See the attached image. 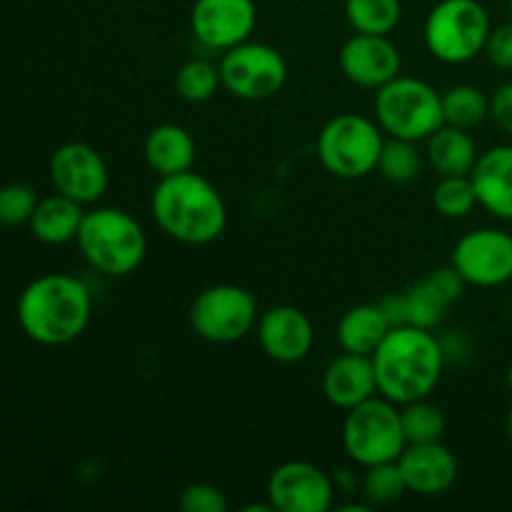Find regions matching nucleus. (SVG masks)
Listing matches in <instances>:
<instances>
[{
	"mask_svg": "<svg viewBox=\"0 0 512 512\" xmlns=\"http://www.w3.org/2000/svg\"><path fill=\"white\" fill-rule=\"evenodd\" d=\"M15 318L33 343L60 348L85 333L93 318V295L80 278L45 273L30 280L18 295Z\"/></svg>",
	"mask_w": 512,
	"mask_h": 512,
	"instance_id": "1",
	"label": "nucleus"
},
{
	"mask_svg": "<svg viewBox=\"0 0 512 512\" xmlns=\"http://www.w3.org/2000/svg\"><path fill=\"white\" fill-rule=\"evenodd\" d=\"M378 393L395 405L430 398L445 370L443 343L433 330L395 325L373 355Z\"/></svg>",
	"mask_w": 512,
	"mask_h": 512,
	"instance_id": "2",
	"label": "nucleus"
},
{
	"mask_svg": "<svg viewBox=\"0 0 512 512\" xmlns=\"http://www.w3.org/2000/svg\"><path fill=\"white\" fill-rule=\"evenodd\" d=\"M155 225L183 245L215 243L228 225V205L220 190L195 170L160 178L150 195Z\"/></svg>",
	"mask_w": 512,
	"mask_h": 512,
	"instance_id": "3",
	"label": "nucleus"
},
{
	"mask_svg": "<svg viewBox=\"0 0 512 512\" xmlns=\"http://www.w3.org/2000/svg\"><path fill=\"white\" fill-rule=\"evenodd\" d=\"M75 243L85 263L108 278L133 275L148 255L143 225L130 213L110 205L93 208L83 215Z\"/></svg>",
	"mask_w": 512,
	"mask_h": 512,
	"instance_id": "4",
	"label": "nucleus"
},
{
	"mask_svg": "<svg viewBox=\"0 0 512 512\" xmlns=\"http://www.w3.org/2000/svg\"><path fill=\"white\" fill-rule=\"evenodd\" d=\"M375 123L385 138L425 143L443 120V95L425 80L403 75L375 90Z\"/></svg>",
	"mask_w": 512,
	"mask_h": 512,
	"instance_id": "5",
	"label": "nucleus"
},
{
	"mask_svg": "<svg viewBox=\"0 0 512 512\" xmlns=\"http://www.w3.org/2000/svg\"><path fill=\"white\" fill-rule=\"evenodd\" d=\"M493 30L480 0H438L425 18V48L435 60L463 65L485 50Z\"/></svg>",
	"mask_w": 512,
	"mask_h": 512,
	"instance_id": "6",
	"label": "nucleus"
},
{
	"mask_svg": "<svg viewBox=\"0 0 512 512\" xmlns=\"http://www.w3.org/2000/svg\"><path fill=\"white\" fill-rule=\"evenodd\" d=\"M383 143L385 133L375 118L340 113L318 133V160L335 178L358 180L378 170Z\"/></svg>",
	"mask_w": 512,
	"mask_h": 512,
	"instance_id": "7",
	"label": "nucleus"
},
{
	"mask_svg": "<svg viewBox=\"0 0 512 512\" xmlns=\"http://www.w3.org/2000/svg\"><path fill=\"white\" fill-rule=\"evenodd\" d=\"M408 440L400 420V405L375 395L348 410L343 423V448L360 468L393 463L400 458Z\"/></svg>",
	"mask_w": 512,
	"mask_h": 512,
	"instance_id": "8",
	"label": "nucleus"
},
{
	"mask_svg": "<svg viewBox=\"0 0 512 512\" xmlns=\"http://www.w3.org/2000/svg\"><path fill=\"white\" fill-rule=\"evenodd\" d=\"M258 300L235 283H218L200 290L188 310L190 328L198 338L215 345H230L255 333Z\"/></svg>",
	"mask_w": 512,
	"mask_h": 512,
	"instance_id": "9",
	"label": "nucleus"
},
{
	"mask_svg": "<svg viewBox=\"0 0 512 512\" xmlns=\"http://www.w3.org/2000/svg\"><path fill=\"white\" fill-rule=\"evenodd\" d=\"M223 88L240 100H268L285 88L288 63L283 53L268 43H245L225 50L218 63Z\"/></svg>",
	"mask_w": 512,
	"mask_h": 512,
	"instance_id": "10",
	"label": "nucleus"
},
{
	"mask_svg": "<svg viewBox=\"0 0 512 512\" xmlns=\"http://www.w3.org/2000/svg\"><path fill=\"white\" fill-rule=\"evenodd\" d=\"M450 265L475 288H500L512 280V235L500 228L465 233L450 253Z\"/></svg>",
	"mask_w": 512,
	"mask_h": 512,
	"instance_id": "11",
	"label": "nucleus"
},
{
	"mask_svg": "<svg viewBox=\"0 0 512 512\" xmlns=\"http://www.w3.org/2000/svg\"><path fill=\"white\" fill-rule=\"evenodd\" d=\"M55 193L80 205L98 203L110 185V170L103 155L88 143H65L53 150L48 163Z\"/></svg>",
	"mask_w": 512,
	"mask_h": 512,
	"instance_id": "12",
	"label": "nucleus"
},
{
	"mask_svg": "<svg viewBox=\"0 0 512 512\" xmlns=\"http://www.w3.org/2000/svg\"><path fill=\"white\" fill-rule=\"evenodd\" d=\"M265 495L278 512H328L335 500V480L320 465L290 460L270 473Z\"/></svg>",
	"mask_w": 512,
	"mask_h": 512,
	"instance_id": "13",
	"label": "nucleus"
},
{
	"mask_svg": "<svg viewBox=\"0 0 512 512\" xmlns=\"http://www.w3.org/2000/svg\"><path fill=\"white\" fill-rule=\"evenodd\" d=\"M258 25L253 0H195L190 10V30L203 48L225 53L245 43Z\"/></svg>",
	"mask_w": 512,
	"mask_h": 512,
	"instance_id": "14",
	"label": "nucleus"
},
{
	"mask_svg": "<svg viewBox=\"0 0 512 512\" xmlns=\"http://www.w3.org/2000/svg\"><path fill=\"white\" fill-rule=\"evenodd\" d=\"M338 65L353 85L378 90L398 78L403 70V55L390 35L355 33L340 48Z\"/></svg>",
	"mask_w": 512,
	"mask_h": 512,
	"instance_id": "15",
	"label": "nucleus"
},
{
	"mask_svg": "<svg viewBox=\"0 0 512 512\" xmlns=\"http://www.w3.org/2000/svg\"><path fill=\"white\" fill-rule=\"evenodd\" d=\"M255 335L263 353L283 365L308 358L315 343L313 320L295 305H275L265 310L255 325Z\"/></svg>",
	"mask_w": 512,
	"mask_h": 512,
	"instance_id": "16",
	"label": "nucleus"
},
{
	"mask_svg": "<svg viewBox=\"0 0 512 512\" xmlns=\"http://www.w3.org/2000/svg\"><path fill=\"white\" fill-rule=\"evenodd\" d=\"M468 288L458 270L453 265L433 270L418 283L410 285L400 300H403V325L435 330L443 323L445 313L453 303L463 298V290Z\"/></svg>",
	"mask_w": 512,
	"mask_h": 512,
	"instance_id": "17",
	"label": "nucleus"
},
{
	"mask_svg": "<svg viewBox=\"0 0 512 512\" xmlns=\"http://www.w3.org/2000/svg\"><path fill=\"white\" fill-rule=\"evenodd\" d=\"M400 473H403L408 493L435 498L448 493L458 480V458L453 450L438 440V443H410L398 458Z\"/></svg>",
	"mask_w": 512,
	"mask_h": 512,
	"instance_id": "18",
	"label": "nucleus"
},
{
	"mask_svg": "<svg viewBox=\"0 0 512 512\" xmlns=\"http://www.w3.org/2000/svg\"><path fill=\"white\" fill-rule=\"evenodd\" d=\"M323 393L330 405L348 413L355 405L375 398L378 393V380H375L373 358L358 353H340L330 360L323 373Z\"/></svg>",
	"mask_w": 512,
	"mask_h": 512,
	"instance_id": "19",
	"label": "nucleus"
},
{
	"mask_svg": "<svg viewBox=\"0 0 512 512\" xmlns=\"http://www.w3.org/2000/svg\"><path fill=\"white\" fill-rule=\"evenodd\" d=\"M470 180L480 208L493 218L512 223V145H495L480 153Z\"/></svg>",
	"mask_w": 512,
	"mask_h": 512,
	"instance_id": "20",
	"label": "nucleus"
},
{
	"mask_svg": "<svg viewBox=\"0 0 512 512\" xmlns=\"http://www.w3.org/2000/svg\"><path fill=\"white\" fill-rule=\"evenodd\" d=\"M143 155L148 168L158 178H168V175L193 170L195 158H198V148H195L193 135L183 125L163 123L155 125L148 133V138L143 143Z\"/></svg>",
	"mask_w": 512,
	"mask_h": 512,
	"instance_id": "21",
	"label": "nucleus"
},
{
	"mask_svg": "<svg viewBox=\"0 0 512 512\" xmlns=\"http://www.w3.org/2000/svg\"><path fill=\"white\" fill-rule=\"evenodd\" d=\"M478 158V145H475L470 130L443 123L425 140V163L435 170L438 178H443V175H470Z\"/></svg>",
	"mask_w": 512,
	"mask_h": 512,
	"instance_id": "22",
	"label": "nucleus"
},
{
	"mask_svg": "<svg viewBox=\"0 0 512 512\" xmlns=\"http://www.w3.org/2000/svg\"><path fill=\"white\" fill-rule=\"evenodd\" d=\"M83 205L73 198L53 193L48 198H40L28 228L33 238L43 245H65L78 238L80 223H83Z\"/></svg>",
	"mask_w": 512,
	"mask_h": 512,
	"instance_id": "23",
	"label": "nucleus"
},
{
	"mask_svg": "<svg viewBox=\"0 0 512 512\" xmlns=\"http://www.w3.org/2000/svg\"><path fill=\"white\" fill-rule=\"evenodd\" d=\"M390 320L380 303H363L350 308L338 323V345L345 353L373 355L378 345L383 343L385 335L390 333Z\"/></svg>",
	"mask_w": 512,
	"mask_h": 512,
	"instance_id": "24",
	"label": "nucleus"
},
{
	"mask_svg": "<svg viewBox=\"0 0 512 512\" xmlns=\"http://www.w3.org/2000/svg\"><path fill=\"white\" fill-rule=\"evenodd\" d=\"M443 95V120L445 125L473 130L485 118H490V98L478 88V85L460 83L448 88Z\"/></svg>",
	"mask_w": 512,
	"mask_h": 512,
	"instance_id": "25",
	"label": "nucleus"
},
{
	"mask_svg": "<svg viewBox=\"0 0 512 512\" xmlns=\"http://www.w3.org/2000/svg\"><path fill=\"white\" fill-rule=\"evenodd\" d=\"M345 18L355 33L390 35L403 18L400 0H345Z\"/></svg>",
	"mask_w": 512,
	"mask_h": 512,
	"instance_id": "26",
	"label": "nucleus"
},
{
	"mask_svg": "<svg viewBox=\"0 0 512 512\" xmlns=\"http://www.w3.org/2000/svg\"><path fill=\"white\" fill-rule=\"evenodd\" d=\"M425 150L418 148L415 140L403 138H385L383 150H380L378 173L395 185L413 183L425 168Z\"/></svg>",
	"mask_w": 512,
	"mask_h": 512,
	"instance_id": "27",
	"label": "nucleus"
},
{
	"mask_svg": "<svg viewBox=\"0 0 512 512\" xmlns=\"http://www.w3.org/2000/svg\"><path fill=\"white\" fill-rule=\"evenodd\" d=\"M400 420H403L405 440L410 443H438L448 430V418L443 408L430 403V398L413 400L400 405Z\"/></svg>",
	"mask_w": 512,
	"mask_h": 512,
	"instance_id": "28",
	"label": "nucleus"
},
{
	"mask_svg": "<svg viewBox=\"0 0 512 512\" xmlns=\"http://www.w3.org/2000/svg\"><path fill=\"white\" fill-rule=\"evenodd\" d=\"M223 88L220 80V68L213 60L193 58L188 63L180 65L178 75H175V90L188 103H205Z\"/></svg>",
	"mask_w": 512,
	"mask_h": 512,
	"instance_id": "29",
	"label": "nucleus"
},
{
	"mask_svg": "<svg viewBox=\"0 0 512 512\" xmlns=\"http://www.w3.org/2000/svg\"><path fill=\"white\" fill-rule=\"evenodd\" d=\"M433 208L443 218L458 220L478 208V193L470 175H443L433 188Z\"/></svg>",
	"mask_w": 512,
	"mask_h": 512,
	"instance_id": "30",
	"label": "nucleus"
},
{
	"mask_svg": "<svg viewBox=\"0 0 512 512\" xmlns=\"http://www.w3.org/2000/svg\"><path fill=\"white\" fill-rule=\"evenodd\" d=\"M360 490H363V498L370 508L398 503L408 493V485H405L403 473H400L398 460L365 468L363 480H360Z\"/></svg>",
	"mask_w": 512,
	"mask_h": 512,
	"instance_id": "31",
	"label": "nucleus"
},
{
	"mask_svg": "<svg viewBox=\"0 0 512 512\" xmlns=\"http://www.w3.org/2000/svg\"><path fill=\"white\" fill-rule=\"evenodd\" d=\"M40 198L30 185L25 183H8L0 188V223L3 228H18L28 225L38 208Z\"/></svg>",
	"mask_w": 512,
	"mask_h": 512,
	"instance_id": "32",
	"label": "nucleus"
},
{
	"mask_svg": "<svg viewBox=\"0 0 512 512\" xmlns=\"http://www.w3.org/2000/svg\"><path fill=\"white\" fill-rule=\"evenodd\" d=\"M183 512H228L230 503L218 485L190 483L178 500Z\"/></svg>",
	"mask_w": 512,
	"mask_h": 512,
	"instance_id": "33",
	"label": "nucleus"
},
{
	"mask_svg": "<svg viewBox=\"0 0 512 512\" xmlns=\"http://www.w3.org/2000/svg\"><path fill=\"white\" fill-rule=\"evenodd\" d=\"M483 53L488 55V60L495 68L512 70V20L490 30Z\"/></svg>",
	"mask_w": 512,
	"mask_h": 512,
	"instance_id": "34",
	"label": "nucleus"
},
{
	"mask_svg": "<svg viewBox=\"0 0 512 512\" xmlns=\"http://www.w3.org/2000/svg\"><path fill=\"white\" fill-rule=\"evenodd\" d=\"M490 118L505 135L512 138V80L498 85L490 95Z\"/></svg>",
	"mask_w": 512,
	"mask_h": 512,
	"instance_id": "35",
	"label": "nucleus"
},
{
	"mask_svg": "<svg viewBox=\"0 0 512 512\" xmlns=\"http://www.w3.org/2000/svg\"><path fill=\"white\" fill-rule=\"evenodd\" d=\"M505 430H508V438H510V443H512V408H510V413H508V420H505Z\"/></svg>",
	"mask_w": 512,
	"mask_h": 512,
	"instance_id": "36",
	"label": "nucleus"
},
{
	"mask_svg": "<svg viewBox=\"0 0 512 512\" xmlns=\"http://www.w3.org/2000/svg\"><path fill=\"white\" fill-rule=\"evenodd\" d=\"M508 388H510V393H512V363H510V368H508Z\"/></svg>",
	"mask_w": 512,
	"mask_h": 512,
	"instance_id": "37",
	"label": "nucleus"
},
{
	"mask_svg": "<svg viewBox=\"0 0 512 512\" xmlns=\"http://www.w3.org/2000/svg\"><path fill=\"white\" fill-rule=\"evenodd\" d=\"M508 10H510V20H512V0H508Z\"/></svg>",
	"mask_w": 512,
	"mask_h": 512,
	"instance_id": "38",
	"label": "nucleus"
},
{
	"mask_svg": "<svg viewBox=\"0 0 512 512\" xmlns=\"http://www.w3.org/2000/svg\"><path fill=\"white\" fill-rule=\"evenodd\" d=\"M0 235H3V223H0Z\"/></svg>",
	"mask_w": 512,
	"mask_h": 512,
	"instance_id": "39",
	"label": "nucleus"
}]
</instances>
